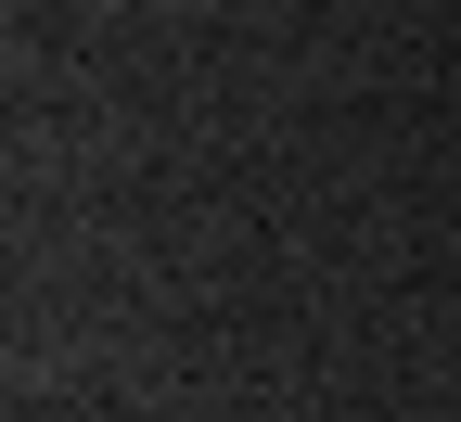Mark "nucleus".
Listing matches in <instances>:
<instances>
[]
</instances>
